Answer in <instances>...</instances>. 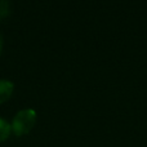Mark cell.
<instances>
[{"instance_id":"7a4b0ae2","label":"cell","mask_w":147,"mask_h":147,"mask_svg":"<svg viewBox=\"0 0 147 147\" xmlns=\"http://www.w3.org/2000/svg\"><path fill=\"white\" fill-rule=\"evenodd\" d=\"M14 84L9 80H0V105L5 103L12 97Z\"/></svg>"},{"instance_id":"5b68a950","label":"cell","mask_w":147,"mask_h":147,"mask_svg":"<svg viewBox=\"0 0 147 147\" xmlns=\"http://www.w3.org/2000/svg\"><path fill=\"white\" fill-rule=\"evenodd\" d=\"M3 45H4V41H3L1 32H0V56H1V52H3Z\"/></svg>"},{"instance_id":"3957f363","label":"cell","mask_w":147,"mask_h":147,"mask_svg":"<svg viewBox=\"0 0 147 147\" xmlns=\"http://www.w3.org/2000/svg\"><path fill=\"white\" fill-rule=\"evenodd\" d=\"M12 134V125L5 119L0 117V143L5 142Z\"/></svg>"},{"instance_id":"6da1fadb","label":"cell","mask_w":147,"mask_h":147,"mask_svg":"<svg viewBox=\"0 0 147 147\" xmlns=\"http://www.w3.org/2000/svg\"><path fill=\"white\" fill-rule=\"evenodd\" d=\"M36 123V112L32 109H23L14 115L12 120V133L16 137L26 136L32 130Z\"/></svg>"},{"instance_id":"277c9868","label":"cell","mask_w":147,"mask_h":147,"mask_svg":"<svg viewBox=\"0 0 147 147\" xmlns=\"http://www.w3.org/2000/svg\"><path fill=\"white\" fill-rule=\"evenodd\" d=\"M9 12H10L9 0H0V21L4 20L5 17H8Z\"/></svg>"}]
</instances>
